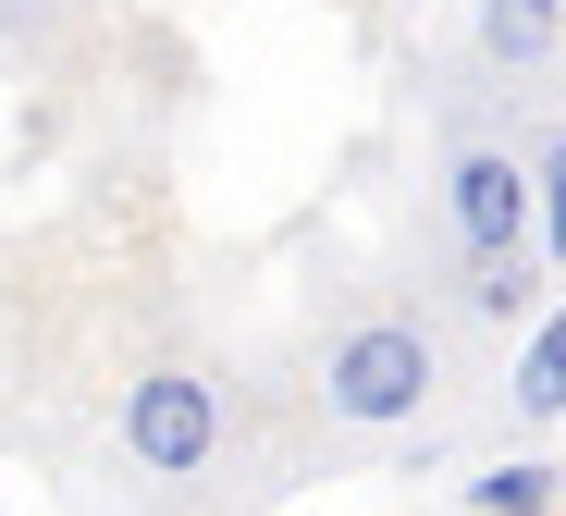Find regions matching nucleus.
I'll return each instance as SVG.
<instances>
[{"label": "nucleus", "instance_id": "nucleus-1", "mask_svg": "<svg viewBox=\"0 0 566 516\" xmlns=\"http://www.w3.org/2000/svg\"><path fill=\"white\" fill-rule=\"evenodd\" d=\"M431 381H443V345H431L419 320H357V333H333V357H321V406L357 419V431L419 419Z\"/></svg>", "mask_w": 566, "mask_h": 516}, {"label": "nucleus", "instance_id": "nucleus-7", "mask_svg": "<svg viewBox=\"0 0 566 516\" xmlns=\"http://www.w3.org/2000/svg\"><path fill=\"white\" fill-rule=\"evenodd\" d=\"M517 406H530V419H554V406H566V333H554V320H530V357H517Z\"/></svg>", "mask_w": 566, "mask_h": 516}, {"label": "nucleus", "instance_id": "nucleus-4", "mask_svg": "<svg viewBox=\"0 0 566 516\" xmlns=\"http://www.w3.org/2000/svg\"><path fill=\"white\" fill-rule=\"evenodd\" d=\"M566 38V0H481V62L493 74H554Z\"/></svg>", "mask_w": 566, "mask_h": 516}, {"label": "nucleus", "instance_id": "nucleus-6", "mask_svg": "<svg viewBox=\"0 0 566 516\" xmlns=\"http://www.w3.org/2000/svg\"><path fill=\"white\" fill-rule=\"evenodd\" d=\"M468 504H481V516H554V455H517V467H493Z\"/></svg>", "mask_w": 566, "mask_h": 516}, {"label": "nucleus", "instance_id": "nucleus-2", "mask_svg": "<svg viewBox=\"0 0 566 516\" xmlns=\"http://www.w3.org/2000/svg\"><path fill=\"white\" fill-rule=\"evenodd\" d=\"M222 455V381L210 369H148L124 381V467L136 480H198Z\"/></svg>", "mask_w": 566, "mask_h": 516}, {"label": "nucleus", "instance_id": "nucleus-5", "mask_svg": "<svg viewBox=\"0 0 566 516\" xmlns=\"http://www.w3.org/2000/svg\"><path fill=\"white\" fill-rule=\"evenodd\" d=\"M468 295H481V320H517V307L542 320V246H505V259H481V283H468Z\"/></svg>", "mask_w": 566, "mask_h": 516}, {"label": "nucleus", "instance_id": "nucleus-3", "mask_svg": "<svg viewBox=\"0 0 566 516\" xmlns=\"http://www.w3.org/2000/svg\"><path fill=\"white\" fill-rule=\"evenodd\" d=\"M443 210H455L468 259H505V246H530V222H542V185H530L505 148H455V172H443Z\"/></svg>", "mask_w": 566, "mask_h": 516}]
</instances>
